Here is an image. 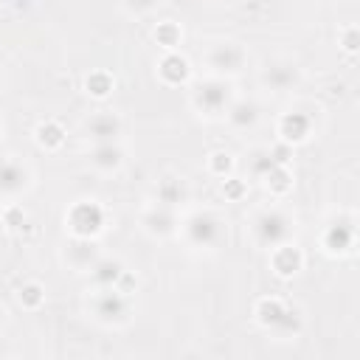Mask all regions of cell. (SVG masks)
<instances>
[{"instance_id":"2","label":"cell","mask_w":360,"mask_h":360,"mask_svg":"<svg viewBox=\"0 0 360 360\" xmlns=\"http://www.w3.org/2000/svg\"><path fill=\"white\" fill-rule=\"evenodd\" d=\"M183 233L194 248H217L222 242V222L214 211H194L183 222Z\"/></svg>"},{"instance_id":"16","label":"cell","mask_w":360,"mask_h":360,"mask_svg":"<svg viewBox=\"0 0 360 360\" xmlns=\"http://www.w3.org/2000/svg\"><path fill=\"white\" fill-rule=\"evenodd\" d=\"M225 115H228V121H231L236 129H248V127H253V124L259 121V107H256L253 101L242 98V101H233V104L225 110Z\"/></svg>"},{"instance_id":"9","label":"cell","mask_w":360,"mask_h":360,"mask_svg":"<svg viewBox=\"0 0 360 360\" xmlns=\"http://www.w3.org/2000/svg\"><path fill=\"white\" fill-rule=\"evenodd\" d=\"M141 222H143V228H146L152 236H169V233H174V228H177L174 211H172L169 205H160V202H155L152 208H146Z\"/></svg>"},{"instance_id":"28","label":"cell","mask_w":360,"mask_h":360,"mask_svg":"<svg viewBox=\"0 0 360 360\" xmlns=\"http://www.w3.org/2000/svg\"><path fill=\"white\" fill-rule=\"evenodd\" d=\"M354 34H357L354 28L346 31V51H354V48H357V37H354Z\"/></svg>"},{"instance_id":"5","label":"cell","mask_w":360,"mask_h":360,"mask_svg":"<svg viewBox=\"0 0 360 360\" xmlns=\"http://www.w3.org/2000/svg\"><path fill=\"white\" fill-rule=\"evenodd\" d=\"M298 82H301V70L287 59H276V62H267L262 68V84L276 90V93L292 90Z\"/></svg>"},{"instance_id":"4","label":"cell","mask_w":360,"mask_h":360,"mask_svg":"<svg viewBox=\"0 0 360 360\" xmlns=\"http://www.w3.org/2000/svg\"><path fill=\"white\" fill-rule=\"evenodd\" d=\"M194 104L205 115H219V112H225L231 107V87L222 79H208V82L197 84Z\"/></svg>"},{"instance_id":"18","label":"cell","mask_w":360,"mask_h":360,"mask_svg":"<svg viewBox=\"0 0 360 360\" xmlns=\"http://www.w3.org/2000/svg\"><path fill=\"white\" fill-rule=\"evenodd\" d=\"M158 70H160L163 82L180 84V82H186V76H188V62H186L183 56H177V53H169V56H163V62H160Z\"/></svg>"},{"instance_id":"12","label":"cell","mask_w":360,"mask_h":360,"mask_svg":"<svg viewBox=\"0 0 360 360\" xmlns=\"http://www.w3.org/2000/svg\"><path fill=\"white\" fill-rule=\"evenodd\" d=\"M28 186V169L17 160H3L0 163V194L14 197Z\"/></svg>"},{"instance_id":"24","label":"cell","mask_w":360,"mask_h":360,"mask_svg":"<svg viewBox=\"0 0 360 360\" xmlns=\"http://www.w3.org/2000/svg\"><path fill=\"white\" fill-rule=\"evenodd\" d=\"M273 166H278V160H276L270 152H256V155L250 158V169H253V174H259V177H264Z\"/></svg>"},{"instance_id":"27","label":"cell","mask_w":360,"mask_h":360,"mask_svg":"<svg viewBox=\"0 0 360 360\" xmlns=\"http://www.w3.org/2000/svg\"><path fill=\"white\" fill-rule=\"evenodd\" d=\"M124 6H127L129 11H135V14H143V11L155 8V6H158V0H124Z\"/></svg>"},{"instance_id":"6","label":"cell","mask_w":360,"mask_h":360,"mask_svg":"<svg viewBox=\"0 0 360 360\" xmlns=\"http://www.w3.org/2000/svg\"><path fill=\"white\" fill-rule=\"evenodd\" d=\"M245 62V51L233 42H217L208 51V68L214 73H239Z\"/></svg>"},{"instance_id":"29","label":"cell","mask_w":360,"mask_h":360,"mask_svg":"<svg viewBox=\"0 0 360 360\" xmlns=\"http://www.w3.org/2000/svg\"><path fill=\"white\" fill-rule=\"evenodd\" d=\"M0 323H3V309H0Z\"/></svg>"},{"instance_id":"26","label":"cell","mask_w":360,"mask_h":360,"mask_svg":"<svg viewBox=\"0 0 360 360\" xmlns=\"http://www.w3.org/2000/svg\"><path fill=\"white\" fill-rule=\"evenodd\" d=\"M208 166H211L217 174H225V172L231 169V155H225V152H214L211 160H208Z\"/></svg>"},{"instance_id":"3","label":"cell","mask_w":360,"mask_h":360,"mask_svg":"<svg viewBox=\"0 0 360 360\" xmlns=\"http://www.w3.org/2000/svg\"><path fill=\"white\" fill-rule=\"evenodd\" d=\"M93 315L101 323H124L129 318L127 292H121L118 287H98V292L93 295Z\"/></svg>"},{"instance_id":"8","label":"cell","mask_w":360,"mask_h":360,"mask_svg":"<svg viewBox=\"0 0 360 360\" xmlns=\"http://www.w3.org/2000/svg\"><path fill=\"white\" fill-rule=\"evenodd\" d=\"M354 245V219L352 217H343L338 222H332L323 233V248L329 253H349Z\"/></svg>"},{"instance_id":"19","label":"cell","mask_w":360,"mask_h":360,"mask_svg":"<svg viewBox=\"0 0 360 360\" xmlns=\"http://www.w3.org/2000/svg\"><path fill=\"white\" fill-rule=\"evenodd\" d=\"M183 200H186V186H183L177 177H163V180L158 183V202H160V205L174 208V205L183 202Z\"/></svg>"},{"instance_id":"13","label":"cell","mask_w":360,"mask_h":360,"mask_svg":"<svg viewBox=\"0 0 360 360\" xmlns=\"http://www.w3.org/2000/svg\"><path fill=\"white\" fill-rule=\"evenodd\" d=\"M278 132H281V138L287 141V143H301V141H307L309 138V132H312V118L307 115V112H287L284 118H281V124H278Z\"/></svg>"},{"instance_id":"10","label":"cell","mask_w":360,"mask_h":360,"mask_svg":"<svg viewBox=\"0 0 360 360\" xmlns=\"http://www.w3.org/2000/svg\"><path fill=\"white\" fill-rule=\"evenodd\" d=\"M87 135L96 143H115V138L121 135V121L112 112H96L87 121Z\"/></svg>"},{"instance_id":"21","label":"cell","mask_w":360,"mask_h":360,"mask_svg":"<svg viewBox=\"0 0 360 360\" xmlns=\"http://www.w3.org/2000/svg\"><path fill=\"white\" fill-rule=\"evenodd\" d=\"M37 138H39V143H42V146L56 149V146L65 141V132H62V127H59V124L48 121V124H42V127L37 129Z\"/></svg>"},{"instance_id":"23","label":"cell","mask_w":360,"mask_h":360,"mask_svg":"<svg viewBox=\"0 0 360 360\" xmlns=\"http://www.w3.org/2000/svg\"><path fill=\"white\" fill-rule=\"evenodd\" d=\"M110 90H112V79H110L107 73L98 70V73H90V76H87V93H93V96L101 98V96H107Z\"/></svg>"},{"instance_id":"11","label":"cell","mask_w":360,"mask_h":360,"mask_svg":"<svg viewBox=\"0 0 360 360\" xmlns=\"http://www.w3.org/2000/svg\"><path fill=\"white\" fill-rule=\"evenodd\" d=\"M65 259H68L70 267H76V270H90V267L96 264V259H98V248H96V242H93L90 236H76V239L68 245Z\"/></svg>"},{"instance_id":"25","label":"cell","mask_w":360,"mask_h":360,"mask_svg":"<svg viewBox=\"0 0 360 360\" xmlns=\"http://www.w3.org/2000/svg\"><path fill=\"white\" fill-rule=\"evenodd\" d=\"M155 37H158L160 45L172 48V45H177V39H180V28H177L174 22H163V25L155 31Z\"/></svg>"},{"instance_id":"15","label":"cell","mask_w":360,"mask_h":360,"mask_svg":"<svg viewBox=\"0 0 360 360\" xmlns=\"http://www.w3.org/2000/svg\"><path fill=\"white\" fill-rule=\"evenodd\" d=\"M121 273H124V264L118 259H96V264L90 267V276L96 281V287H115L121 281Z\"/></svg>"},{"instance_id":"1","label":"cell","mask_w":360,"mask_h":360,"mask_svg":"<svg viewBox=\"0 0 360 360\" xmlns=\"http://www.w3.org/2000/svg\"><path fill=\"white\" fill-rule=\"evenodd\" d=\"M250 231H253L256 245L273 250V248L290 242V236H292V219H290L281 208H267V211H262V214L253 219Z\"/></svg>"},{"instance_id":"20","label":"cell","mask_w":360,"mask_h":360,"mask_svg":"<svg viewBox=\"0 0 360 360\" xmlns=\"http://www.w3.org/2000/svg\"><path fill=\"white\" fill-rule=\"evenodd\" d=\"M284 309H287L284 301H278V298H264V301L256 307V318H259V323H264L267 329H273V326L278 323V318L284 315Z\"/></svg>"},{"instance_id":"22","label":"cell","mask_w":360,"mask_h":360,"mask_svg":"<svg viewBox=\"0 0 360 360\" xmlns=\"http://www.w3.org/2000/svg\"><path fill=\"white\" fill-rule=\"evenodd\" d=\"M20 301L28 307V309H37L42 301H45V290L37 284V281H28L20 287Z\"/></svg>"},{"instance_id":"17","label":"cell","mask_w":360,"mask_h":360,"mask_svg":"<svg viewBox=\"0 0 360 360\" xmlns=\"http://www.w3.org/2000/svg\"><path fill=\"white\" fill-rule=\"evenodd\" d=\"M121 160H124V152L118 149V143H96V149L90 152V163L96 169H104V172L118 169Z\"/></svg>"},{"instance_id":"7","label":"cell","mask_w":360,"mask_h":360,"mask_svg":"<svg viewBox=\"0 0 360 360\" xmlns=\"http://www.w3.org/2000/svg\"><path fill=\"white\" fill-rule=\"evenodd\" d=\"M68 222H70L76 236H93L104 225V211L96 202H79V205H73Z\"/></svg>"},{"instance_id":"14","label":"cell","mask_w":360,"mask_h":360,"mask_svg":"<svg viewBox=\"0 0 360 360\" xmlns=\"http://www.w3.org/2000/svg\"><path fill=\"white\" fill-rule=\"evenodd\" d=\"M301 264H304V256L295 245L284 242V245L273 248V267H276L278 276H295L301 270Z\"/></svg>"}]
</instances>
